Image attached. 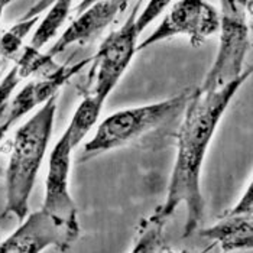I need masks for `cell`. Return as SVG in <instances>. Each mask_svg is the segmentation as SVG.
I'll return each mask as SVG.
<instances>
[{
    "label": "cell",
    "mask_w": 253,
    "mask_h": 253,
    "mask_svg": "<svg viewBox=\"0 0 253 253\" xmlns=\"http://www.w3.org/2000/svg\"><path fill=\"white\" fill-rule=\"evenodd\" d=\"M142 0H137L129 18L125 23L100 43L97 52L93 55V68L88 73L87 90L84 97L91 98L100 107L116 88L120 78L126 73L132 59L137 52L139 32L136 28V16L140 10Z\"/></svg>",
    "instance_id": "cell-5"
},
{
    "label": "cell",
    "mask_w": 253,
    "mask_h": 253,
    "mask_svg": "<svg viewBox=\"0 0 253 253\" xmlns=\"http://www.w3.org/2000/svg\"><path fill=\"white\" fill-rule=\"evenodd\" d=\"M57 100L58 94L43 103L15 132L6 169V203L0 217L12 215L20 223L29 213V197L52 135Z\"/></svg>",
    "instance_id": "cell-2"
},
{
    "label": "cell",
    "mask_w": 253,
    "mask_h": 253,
    "mask_svg": "<svg viewBox=\"0 0 253 253\" xmlns=\"http://www.w3.org/2000/svg\"><path fill=\"white\" fill-rule=\"evenodd\" d=\"M73 151L74 148L67 132L64 130L62 136L59 137L49 154L48 175L45 181V197L41 209L52 215L59 224H62L71 233L80 236L81 229L78 224L77 206L70 191Z\"/></svg>",
    "instance_id": "cell-7"
},
{
    "label": "cell",
    "mask_w": 253,
    "mask_h": 253,
    "mask_svg": "<svg viewBox=\"0 0 253 253\" xmlns=\"http://www.w3.org/2000/svg\"><path fill=\"white\" fill-rule=\"evenodd\" d=\"M101 110H103V107L96 104L91 98L83 97V100L80 101L78 107L73 115V119L70 120V125L65 129L74 149L83 142V139L88 135V132L96 126Z\"/></svg>",
    "instance_id": "cell-14"
},
{
    "label": "cell",
    "mask_w": 253,
    "mask_h": 253,
    "mask_svg": "<svg viewBox=\"0 0 253 253\" xmlns=\"http://www.w3.org/2000/svg\"><path fill=\"white\" fill-rule=\"evenodd\" d=\"M191 88L174 97L151 104H142L117 110L100 122L93 137L84 143L81 158L87 159L133 143L142 136L158 130L181 116L193 96Z\"/></svg>",
    "instance_id": "cell-3"
},
{
    "label": "cell",
    "mask_w": 253,
    "mask_h": 253,
    "mask_svg": "<svg viewBox=\"0 0 253 253\" xmlns=\"http://www.w3.org/2000/svg\"><path fill=\"white\" fill-rule=\"evenodd\" d=\"M97 1H100V0H81L78 4H76L74 6V10L73 12H76V13H81L84 9H87V7H90L91 4H94V3H97Z\"/></svg>",
    "instance_id": "cell-17"
},
{
    "label": "cell",
    "mask_w": 253,
    "mask_h": 253,
    "mask_svg": "<svg viewBox=\"0 0 253 253\" xmlns=\"http://www.w3.org/2000/svg\"><path fill=\"white\" fill-rule=\"evenodd\" d=\"M132 0H100L84 9L61 34L45 57L54 62V58L76 43H85L100 35L117 16L126 10Z\"/></svg>",
    "instance_id": "cell-9"
},
{
    "label": "cell",
    "mask_w": 253,
    "mask_h": 253,
    "mask_svg": "<svg viewBox=\"0 0 253 253\" xmlns=\"http://www.w3.org/2000/svg\"><path fill=\"white\" fill-rule=\"evenodd\" d=\"M39 22V15L23 16L9 29L0 32V70L9 61H15L25 46V39Z\"/></svg>",
    "instance_id": "cell-13"
},
{
    "label": "cell",
    "mask_w": 253,
    "mask_h": 253,
    "mask_svg": "<svg viewBox=\"0 0 253 253\" xmlns=\"http://www.w3.org/2000/svg\"><path fill=\"white\" fill-rule=\"evenodd\" d=\"M78 237L39 209L26 215L19 227L0 243V253H42L48 248L67 252Z\"/></svg>",
    "instance_id": "cell-8"
},
{
    "label": "cell",
    "mask_w": 253,
    "mask_h": 253,
    "mask_svg": "<svg viewBox=\"0 0 253 253\" xmlns=\"http://www.w3.org/2000/svg\"><path fill=\"white\" fill-rule=\"evenodd\" d=\"M73 10L74 0H54L46 16L41 20L32 39L25 46L34 52H41V49L58 34V31L70 18Z\"/></svg>",
    "instance_id": "cell-11"
},
{
    "label": "cell",
    "mask_w": 253,
    "mask_h": 253,
    "mask_svg": "<svg viewBox=\"0 0 253 253\" xmlns=\"http://www.w3.org/2000/svg\"><path fill=\"white\" fill-rule=\"evenodd\" d=\"M174 0H149L143 9H140V12L136 16V28L139 35L154 22L158 16H161L171 4Z\"/></svg>",
    "instance_id": "cell-15"
},
{
    "label": "cell",
    "mask_w": 253,
    "mask_h": 253,
    "mask_svg": "<svg viewBox=\"0 0 253 253\" xmlns=\"http://www.w3.org/2000/svg\"><path fill=\"white\" fill-rule=\"evenodd\" d=\"M218 31L220 13L211 3L206 0H176L167 9L155 31L137 43V51L174 37H187L190 43L198 48Z\"/></svg>",
    "instance_id": "cell-6"
},
{
    "label": "cell",
    "mask_w": 253,
    "mask_h": 253,
    "mask_svg": "<svg viewBox=\"0 0 253 253\" xmlns=\"http://www.w3.org/2000/svg\"><path fill=\"white\" fill-rule=\"evenodd\" d=\"M220 43L214 62L200 85L204 90H218L240 77L251 48V0H220Z\"/></svg>",
    "instance_id": "cell-4"
},
{
    "label": "cell",
    "mask_w": 253,
    "mask_h": 253,
    "mask_svg": "<svg viewBox=\"0 0 253 253\" xmlns=\"http://www.w3.org/2000/svg\"><path fill=\"white\" fill-rule=\"evenodd\" d=\"M167 221L151 214L148 218H143L139 224L136 239L133 243V248L130 253H190V252H176L172 251L168 245H165L164 240V229ZM214 246L211 245L209 249L200 253H207Z\"/></svg>",
    "instance_id": "cell-12"
},
{
    "label": "cell",
    "mask_w": 253,
    "mask_h": 253,
    "mask_svg": "<svg viewBox=\"0 0 253 253\" xmlns=\"http://www.w3.org/2000/svg\"><path fill=\"white\" fill-rule=\"evenodd\" d=\"M15 0H0V19H1V16H3V12H4V9L9 6V4H12Z\"/></svg>",
    "instance_id": "cell-18"
},
{
    "label": "cell",
    "mask_w": 253,
    "mask_h": 253,
    "mask_svg": "<svg viewBox=\"0 0 253 253\" xmlns=\"http://www.w3.org/2000/svg\"><path fill=\"white\" fill-rule=\"evenodd\" d=\"M198 234L209 239L213 246L218 245L223 253L251 249L253 246V217L252 214L220 215L215 224L198 230Z\"/></svg>",
    "instance_id": "cell-10"
},
{
    "label": "cell",
    "mask_w": 253,
    "mask_h": 253,
    "mask_svg": "<svg viewBox=\"0 0 253 253\" xmlns=\"http://www.w3.org/2000/svg\"><path fill=\"white\" fill-rule=\"evenodd\" d=\"M253 213V181L251 179L248 184L246 191L240 197V200L234 204L232 209L226 210L221 215H246Z\"/></svg>",
    "instance_id": "cell-16"
},
{
    "label": "cell",
    "mask_w": 253,
    "mask_h": 253,
    "mask_svg": "<svg viewBox=\"0 0 253 253\" xmlns=\"http://www.w3.org/2000/svg\"><path fill=\"white\" fill-rule=\"evenodd\" d=\"M252 76V68L218 90L195 88L188 100L176 133V155L169 176L167 198L154 214L165 221L185 204L187 221L184 237L198 230L204 217V198L201 193V171L217 126L229 109L239 88Z\"/></svg>",
    "instance_id": "cell-1"
}]
</instances>
